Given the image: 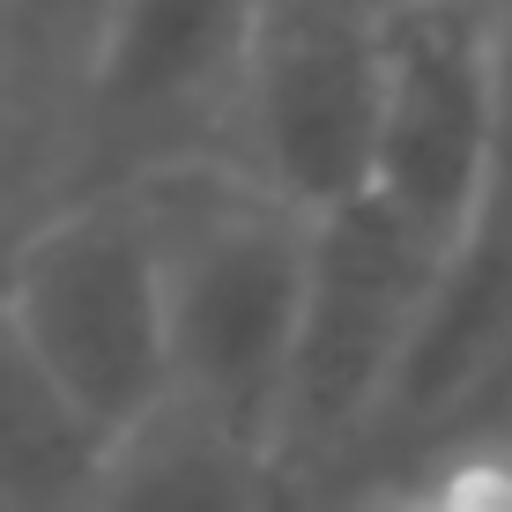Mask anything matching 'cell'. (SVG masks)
Listing matches in <instances>:
<instances>
[{"label":"cell","instance_id":"cell-12","mask_svg":"<svg viewBox=\"0 0 512 512\" xmlns=\"http://www.w3.org/2000/svg\"><path fill=\"white\" fill-rule=\"evenodd\" d=\"M0 512H15V505H8V498H0Z\"/></svg>","mask_w":512,"mask_h":512},{"label":"cell","instance_id":"cell-5","mask_svg":"<svg viewBox=\"0 0 512 512\" xmlns=\"http://www.w3.org/2000/svg\"><path fill=\"white\" fill-rule=\"evenodd\" d=\"M505 112V8L498 0H386L379 112L364 186L453 245L483 193Z\"/></svg>","mask_w":512,"mask_h":512},{"label":"cell","instance_id":"cell-1","mask_svg":"<svg viewBox=\"0 0 512 512\" xmlns=\"http://www.w3.org/2000/svg\"><path fill=\"white\" fill-rule=\"evenodd\" d=\"M134 193L149 208L156 260H164L171 401L275 453L312 208L216 149L134 171Z\"/></svg>","mask_w":512,"mask_h":512},{"label":"cell","instance_id":"cell-10","mask_svg":"<svg viewBox=\"0 0 512 512\" xmlns=\"http://www.w3.org/2000/svg\"><path fill=\"white\" fill-rule=\"evenodd\" d=\"M38 208H45V156H38V134H30L23 104L8 97V75H0V245L23 231Z\"/></svg>","mask_w":512,"mask_h":512},{"label":"cell","instance_id":"cell-6","mask_svg":"<svg viewBox=\"0 0 512 512\" xmlns=\"http://www.w3.org/2000/svg\"><path fill=\"white\" fill-rule=\"evenodd\" d=\"M386 0H253L223 156L305 208L364 186Z\"/></svg>","mask_w":512,"mask_h":512},{"label":"cell","instance_id":"cell-11","mask_svg":"<svg viewBox=\"0 0 512 512\" xmlns=\"http://www.w3.org/2000/svg\"><path fill=\"white\" fill-rule=\"evenodd\" d=\"M468 423H498V431H512V349H505V364H498V379H490V394L475 401V416ZM461 431V423H453Z\"/></svg>","mask_w":512,"mask_h":512},{"label":"cell","instance_id":"cell-8","mask_svg":"<svg viewBox=\"0 0 512 512\" xmlns=\"http://www.w3.org/2000/svg\"><path fill=\"white\" fill-rule=\"evenodd\" d=\"M104 438L52 386L30 342L0 312V498L15 512H75Z\"/></svg>","mask_w":512,"mask_h":512},{"label":"cell","instance_id":"cell-3","mask_svg":"<svg viewBox=\"0 0 512 512\" xmlns=\"http://www.w3.org/2000/svg\"><path fill=\"white\" fill-rule=\"evenodd\" d=\"M0 312L97 438L171 394L164 260L134 179L52 193L0 245Z\"/></svg>","mask_w":512,"mask_h":512},{"label":"cell","instance_id":"cell-7","mask_svg":"<svg viewBox=\"0 0 512 512\" xmlns=\"http://www.w3.org/2000/svg\"><path fill=\"white\" fill-rule=\"evenodd\" d=\"M75 512H312L260 438L223 431L186 401H156L104 438Z\"/></svg>","mask_w":512,"mask_h":512},{"label":"cell","instance_id":"cell-4","mask_svg":"<svg viewBox=\"0 0 512 512\" xmlns=\"http://www.w3.org/2000/svg\"><path fill=\"white\" fill-rule=\"evenodd\" d=\"M253 0H112L60 119L52 193L223 156Z\"/></svg>","mask_w":512,"mask_h":512},{"label":"cell","instance_id":"cell-9","mask_svg":"<svg viewBox=\"0 0 512 512\" xmlns=\"http://www.w3.org/2000/svg\"><path fill=\"white\" fill-rule=\"evenodd\" d=\"M112 0H0V75L23 104L30 134L45 156V201H52V156H60V119L82 82V60L97 45V23Z\"/></svg>","mask_w":512,"mask_h":512},{"label":"cell","instance_id":"cell-2","mask_svg":"<svg viewBox=\"0 0 512 512\" xmlns=\"http://www.w3.org/2000/svg\"><path fill=\"white\" fill-rule=\"evenodd\" d=\"M438 268H446V245L423 238L372 186L312 208L305 297H297L275 409V461L312 512L372 453L431 312Z\"/></svg>","mask_w":512,"mask_h":512}]
</instances>
